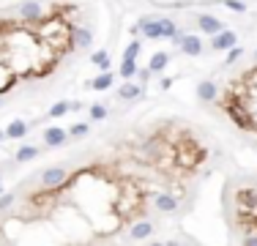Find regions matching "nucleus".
<instances>
[{"label": "nucleus", "mask_w": 257, "mask_h": 246, "mask_svg": "<svg viewBox=\"0 0 257 246\" xmlns=\"http://www.w3.org/2000/svg\"><path fill=\"white\" fill-rule=\"evenodd\" d=\"M227 112H230V121H233L238 129H244V131H255L257 129V123L249 121V112L246 110H241V107H235V104H227Z\"/></svg>", "instance_id": "nucleus-1"}, {"label": "nucleus", "mask_w": 257, "mask_h": 246, "mask_svg": "<svg viewBox=\"0 0 257 246\" xmlns=\"http://www.w3.org/2000/svg\"><path fill=\"white\" fill-rule=\"evenodd\" d=\"M66 178H69V172L63 170V167H49V170L41 172V183L47 189H58L66 183Z\"/></svg>", "instance_id": "nucleus-2"}, {"label": "nucleus", "mask_w": 257, "mask_h": 246, "mask_svg": "<svg viewBox=\"0 0 257 246\" xmlns=\"http://www.w3.org/2000/svg\"><path fill=\"white\" fill-rule=\"evenodd\" d=\"M238 44V36L233 33V30H219V33H214V52H227L230 47H235Z\"/></svg>", "instance_id": "nucleus-3"}, {"label": "nucleus", "mask_w": 257, "mask_h": 246, "mask_svg": "<svg viewBox=\"0 0 257 246\" xmlns=\"http://www.w3.org/2000/svg\"><path fill=\"white\" fill-rule=\"evenodd\" d=\"M66 140H69V131H66V129H60V126H49V129L44 131V142H47L49 148L63 145Z\"/></svg>", "instance_id": "nucleus-4"}, {"label": "nucleus", "mask_w": 257, "mask_h": 246, "mask_svg": "<svg viewBox=\"0 0 257 246\" xmlns=\"http://www.w3.org/2000/svg\"><path fill=\"white\" fill-rule=\"evenodd\" d=\"M112 82H115V74H110V69L101 71L99 77H93V80L85 82V88H93V90H110Z\"/></svg>", "instance_id": "nucleus-5"}, {"label": "nucleus", "mask_w": 257, "mask_h": 246, "mask_svg": "<svg viewBox=\"0 0 257 246\" xmlns=\"http://www.w3.org/2000/svg\"><path fill=\"white\" fill-rule=\"evenodd\" d=\"M197 28L203 30V33H211V36H214V33H219L224 25H222V19L211 17V14H200V17H197Z\"/></svg>", "instance_id": "nucleus-6"}, {"label": "nucleus", "mask_w": 257, "mask_h": 246, "mask_svg": "<svg viewBox=\"0 0 257 246\" xmlns=\"http://www.w3.org/2000/svg\"><path fill=\"white\" fill-rule=\"evenodd\" d=\"M235 203H238L241 208H246V211H257V192L255 189H238Z\"/></svg>", "instance_id": "nucleus-7"}, {"label": "nucleus", "mask_w": 257, "mask_h": 246, "mask_svg": "<svg viewBox=\"0 0 257 246\" xmlns=\"http://www.w3.org/2000/svg\"><path fill=\"white\" fill-rule=\"evenodd\" d=\"M140 33H145V39H162V19H140Z\"/></svg>", "instance_id": "nucleus-8"}, {"label": "nucleus", "mask_w": 257, "mask_h": 246, "mask_svg": "<svg viewBox=\"0 0 257 246\" xmlns=\"http://www.w3.org/2000/svg\"><path fill=\"white\" fill-rule=\"evenodd\" d=\"M71 44L74 47H80V49H88L90 44H93V33H90L88 28H71Z\"/></svg>", "instance_id": "nucleus-9"}, {"label": "nucleus", "mask_w": 257, "mask_h": 246, "mask_svg": "<svg viewBox=\"0 0 257 246\" xmlns=\"http://www.w3.org/2000/svg\"><path fill=\"white\" fill-rule=\"evenodd\" d=\"M41 14H44V8H41V3H36V0H28V3H22V6H19V17L28 19V22L41 19Z\"/></svg>", "instance_id": "nucleus-10"}, {"label": "nucleus", "mask_w": 257, "mask_h": 246, "mask_svg": "<svg viewBox=\"0 0 257 246\" xmlns=\"http://www.w3.org/2000/svg\"><path fill=\"white\" fill-rule=\"evenodd\" d=\"M219 96V88H216V82L214 80H203L197 85V99L200 101H214Z\"/></svg>", "instance_id": "nucleus-11"}, {"label": "nucleus", "mask_w": 257, "mask_h": 246, "mask_svg": "<svg viewBox=\"0 0 257 246\" xmlns=\"http://www.w3.org/2000/svg\"><path fill=\"white\" fill-rule=\"evenodd\" d=\"M178 47L183 49V52L186 55H194V58H197L200 52H203V41L197 39V36H183L181 39V44H178Z\"/></svg>", "instance_id": "nucleus-12"}, {"label": "nucleus", "mask_w": 257, "mask_h": 246, "mask_svg": "<svg viewBox=\"0 0 257 246\" xmlns=\"http://www.w3.org/2000/svg\"><path fill=\"white\" fill-rule=\"evenodd\" d=\"M153 203H156V208L162 213H172L178 208V197H172V194H156Z\"/></svg>", "instance_id": "nucleus-13"}, {"label": "nucleus", "mask_w": 257, "mask_h": 246, "mask_svg": "<svg viewBox=\"0 0 257 246\" xmlns=\"http://www.w3.org/2000/svg\"><path fill=\"white\" fill-rule=\"evenodd\" d=\"M128 235H131L134 241H145V238H151V235H153V224L151 222H137L134 227L128 230Z\"/></svg>", "instance_id": "nucleus-14"}, {"label": "nucleus", "mask_w": 257, "mask_h": 246, "mask_svg": "<svg viewBox=\"0 0 257 246\" xmlns=\"http://www.w3.org/2000/svg\"><path fill=\"white\" fill-rule=\"evenodd\" d=\"M25 134H28V123H25V121H19V118H17V121L8 123V129H6L8 140H22Z\"/></svg>", "instance_id": "nucleus-15"}, {"label": "nucleus", "mask_w": 257, "mask_h": 246, "mask_svg": "<svg viewBox=\"0 0 257 246\" xmlns=\"http://www.w3.org/2000/svg\"><path fill=\"white\" fill-rule=\"evenodd\" d=\"M167 63H170V55L167 52H156L151 58V63H148V71H151V74H159L162 69H167Z\"/></svg>", "instance_id": "nucleus-16"}, {"label": "nucleus", "mask_w": 257, "mask_h": 246, "mask_svg": "<svg viewBox=\"0 0 257 246\" xmlns=\"http://www.w3.org/2000/svg\"><path fill=\"white\" fill-rule=\"evenodd\" d=\"M118 74H121L123 80H131V77L137 74V60H134V58H123L121 71H118Z\"/></svg>", "instance_id": "nucleus-17"}, {"label": "nucleus", "mask_w": 257, "mask_h": 246, "mask_svg": "<svg viewBox=\"0 0 257 246\" xmlns=\"http://www.w3.org/2000/svg\"><path fill=\"white\" fill-rule=\"evenodd\" d=\"M140 93H142V88H140V85H134V82H128V80H126V85L118 90V96H121V99H137Z\"/></svg>", "instance_id": "nucleus-18"}, {"label": "nucleus", "mask_w": 257, "mask_h": 246, "mask_svg": "<svg viewBox=\"0 0 257 246\" xmlns=\"http://www.w3.org/2000/svg\"><path fill=\"white\" fill-rule=\"evenodd\" d=\"M90 63H96L101 71H107V69H110V52H107V49H99V52H93V55H90Z\"/></svg>", "instance_id": "nucleus-19"}, {"label": "nucleus", "mask_w": 257, "mask_h": 246, "mask_svg": "<svg viewBox=\"0 0 257 246\" xmlns=\"http://www.w3.org/2000/svg\"><path fill=\"white\" fill-rule=\"evenodd\" d=\"M36 156H39V148H33V145H22L17 151V162H30Z\"/></svg>", "instance_id": "nucleus-20"}, {"label": "nucleus", "mask_w": 257, "mask_h": 246, "mask_svg": "<svg viewBox=\"0 0 257 246\" xmlns=\"http://www.w3.org/2000/svg\"><path fill=\"white\" fill-rule=\"evenodd\" d=\"M175 33H178L175 22H172V19H162V39H172Z\"/></svg>", "instance_id": "nucleus-21"}, {"label": "nucleus", "mask_w": 257, "mask_h": 246, "mask_svg": "<svg viewBox=\"0 0 257 246\" xmlns=\"http://www.w3.org/2000/svg\"><path fill=\"white\" fill-rule=\"evenodd\" d=\"M69 110H71L69 101H58V104H52V110H49V118H60V115H66Z\"/></svg>", "instance_id": "nucleus-22"}, {"label": "nucleus", "mask_w": 257, "mask_h": 246, "mask_svg": "<svg viewBox=\"0 0 257 246\" xmlns=\"http://www.w3.org/2000/svg\"><path fill=\"white\" fill-rule=\"evenodd\" d=\"M222 3L230 8V11H235V14H244L246 11V3H244V0H222Z\"/></svg>", "instance_id": "nucleus-23"}, {"label": "nucleus", "mask_w": 257, "mask_h": 246, "mask_svg": "<svg viewBox=\"0 0 257 246\" xmlns=\"http://www.w3.org/2000/svg\"><path fill=\"white\" fill-rule=\"evenodd\" d=\"M241 55H244V49H241L238 44H235V47H230V49H227V60H224V63H227V66H233L235 60H241Z\"/></svg>", "instance_id": "nucleus-24"}, {"label": "nucleus", "mask_w": 257, "mask_h": 246, "mask_svg": "<svg viewBox=\"0 0 257 246\" xmlns=\"http://www.w3.org/2000/svg\"><path fill=\"white\" fill-rule=\"evenodd\" d=\"M90 118H93V121H104V118H107V107L104 104H93V107H90Z\"/></svg>", "instance_id": "nucleus-25"}, {"label": "nucleus", "mask_w": 257, "mask_h": 246, "mask_svg": "<svg viewBox=\"0 0 257 246\" xmlns=\"http://www.w3.org/2000/svg\"><path fill=\"white\" fill-rule=\"evenodd\" d=\"M140 47H142V44H140V41H131V44H128V47H126V52H123V58H134L137 60V55H140Z\"/></svg>", "instance_id": "nucleus-26"}, {"label": "nucleus", "mask_w": 257, "mask_h": 246, "mask_svg": "<svg viewBox=\"0 0 257 246\" xmlns=\"http://www.w3.org/2000/svg\"><path fill=\"white\" fill-rule=\"evenodd\" d=\"M88 134V123H74L69 129V137H85Z\"/></svg>", "instance_id": "nucleus-27"}, {"label": "nucleus", "mask_w": 257, "mask_h": 246, "mask_svg": "<svg viewBox=\"0 0 257 246\" xmlns=\"http://www.w3.org/2000/svg\"><path fill=\"white\" fill-rule=\"evenodd\" d=\"M14 205V194H0V211H8Z\"/></svg>", "instance_id": "nucleus-28"}, {"label": "nucleus", "mask_w": 257, "mask_h": 246, "mask_svg": "<svg viewBox=\"0 0 257 246\" xmlns=\"http://www.w3.org/2000/svg\"><path fill=\"white\" fill-rule=\"evenodd\" d=\"M142 151L151 153V156H159V148H156V142H153V140H148L145 145H142Z\"/></svg>", "instance_id": "nucleus-29"}, {"label": "nucleus", "mask_w": 257, "mask_h": 246, "mask_svg": "<svg viewBox=\"0 0 257 246\" xmlns=\"http://www.w3.org/2000/svg\"><path fill=\"white\" fill-rule=\"evenodd\" d=\"M246 244H249V246H257V235H249V238H246Z\"/></svg>", "instance_id": "nucleus-30"}, {"label": "nucleus", "mask_w": 257, "mask_h": 246, "mask_svg": "<svg viewBox=\"0 0 257 246\" xmlns=\"http://www.w3.org/2000/svg\"><path fill=\"white\" fill-rule=\"evenodd\" d=\"M3 140H6V131H0V142H3Z\"/></svg>", "instance_id": "nucleus-31"}, {"label": "nucleus", "mask_w": 257, "mask_h": 246, "mask_svg": "<svg viewBox=\"0 0 257 246\" xmlns=\"http://www.w3.org/2000/svg\"><path fill=\"white\" fill-rule=\"evenodd\" d=\"M0 194H3V181H0Z\"/></svg>", "instance_id": "nucleus-32"}, {"label": "nucleus", "mask_w": 257, "mask_h": 246, "mask_svg": "<svg viewBox=\"0 0 257 246\" xmlns=\"http://www.w3.org/2000/svg\"><path fill=\"white\" fill-rule=\"evenodd\" d=\"M255 60H257V52H255Z\"/></svg>", "instance_id": "nucleus-33"}, {"label": "nucleus", "mask_w": 257, "mask_h": 246, "mask_svg": "<svg viewBox=\"0 0 257 246\" xmlns=\"http://www.w3.org/2000/svg\"><path fill=\"white\" fill-rule=\"evenodd\" d=\"M255 131H257V129H255Z\"/></svg>", "instance_id": "nucleus-34"}]
</instances>
